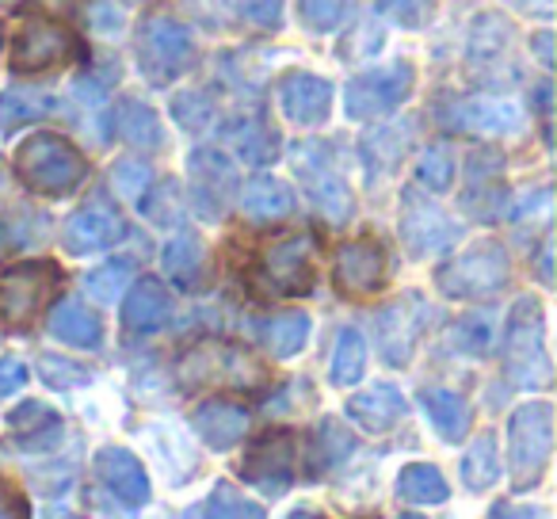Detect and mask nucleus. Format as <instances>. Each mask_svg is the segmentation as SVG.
<instances>
[{"mask_svg":"<svg viewBox=\"0 0 557 519\" xmlns=\"http://www.w3.org/2000/svg\"><path fill=\"white\" fill-rule=\"evenodd\" d=\"M504 374L516 382L519 390H542L554 379V367H549L546 351V318H542V302L534 295L519 298L508 313V325H504Z\"/></svg>","mask_w":557,"mask_h":519,"instance_id":"obj_1","label":"nucleus"},{"mask_svg":"<svg viewBox=\"0 0 557 519\" xmlns=\"http://www.w3.org/2000/svg\"><path fill=\"white\" fill-rule=\"evenodd\" d=\"M16 176L39 195H70L73 187L85 184L88 161L81 157V149L70 138L42 131L20 146Z\"/></svg>","mask_w":557,"mask_h":519,"instance_id":"obj_2","label":"nucleus"},{"mask_svg":"<svg viewBox=\"0 0 557 519\" xmlns=\"http://www.w3.org/2000/svg\"><path fill=\"white\" fill-rule=\"evenodd\" d=\"M554 450V405L549 401H527L511 412L508 424V458H511V481L516 489H531L542 481Z\"/></svg>","mask_w":557,"mask_h":519,"instance_id":"obj_3","label":"nucleus"},{"mask_svg":"<svg viewBox=\"0 0 557 519\" xmlns=\"http://www.w3.org/2000/svg\"><path fill=\"white\" fill-rule=\"evenodd\" d=\"M134 54H138V70L146 73L149 85H169L180 73L191 70L195 39L180 20L146 16L134 35Z\"/></svg>","mask_w":557,"mask_h":519,"instance_id":"obj_4","label":"nucleus"},{"mask_svg":"<svg viewBox=\"0 0 557 519\" xmlns=\"http://www.w3.org/2000/svg\"><path fill=\"white\" fill-rule=\"evenodd\" d=\"M508 252L496 240H481L462 256H455L450 264H443L435 272V283L447 298H493L508 287Z\"/></svg>","mask_w":557,"mask_h":519,"instance_id":"obj_5","label":"nucleus"},{"mask_svg":"<svg viewBox=\"0 0 557 519\" xmlns=\"http://www.w3.org/2000/svg\"><path fill=\"white\" fill-rule=\"evenodd\" d=\"M290 164H295V176L306 184L313 207L329 218V222H348L351 218V191L348 180L341 176L333 161V149L325 141H295L290 146Z\"/></svg>","mask_w":557,"mask_h":519,"instance_id":"obj_6","label":"nucleus"},{"mask_svg":"<svg viewBox=\"0 0 557 519\" xmlns=\"http://www.w3.org/2000/svg\"><path fill=\"white\" fill-rule=\"evenodd\" d=\"M58 287V268L50 260H32L16 264L0 275V325L4 329H27L39 310L50 302Z\"/></svg>","mask_w":557,"mask_h":519,"instance_id":"obj_7","label":"nucleus"},{"mask_svg":"<svg viewBox=\"0 0 557 519\" xmlns=\"http://www.w3.org/2000/svg\"><path fill=\"white\" fill-rule=\"evenodd\" d=\"M412 73L409 62H394V65H382V70H371V73H359L348 88H344V111L348 119L356 123H367V119H379L386 111L401 108L412 92Z\"/></svg>","mask_w":557,"mask_h":519,"instance_id":"obj_8","label":"nucleus"},{"mask_svg":"<svg viewBox=\"0 0 557 519\" xmlns=\"http://www.w3.org/2000/svg\"><path fill=\"white\" fill-rule=\"evenodd\" d=\"M187 176H191V210L202 222H222L225 210L233 207L237 191V169L218 149H195L187 157Z\"/></svg>","mask_w":557,"mask_h":519,"instance_id":"obj_9","label":"nucleus"},{"mask_svg":"<svg viewBox=\"0 0 557 519\" xmlns=\"http://www.w3.org/2000/svg\"><path fill=\"white\" fill-rule=\"evenodd\" d=\"M73 54H77V39L70 35V27L50 16H35L27 24H20L9 50V65L16 73H39L70 62Z\"/></svg>","mask_w":557,"mask_h":519,"instance_id":"obj_10","label":"nucleus"},{"mask_svg":"<svg viewBox=\"0 0 557 519\" xmlns=\"http://www.w3.org/2000/svg\"><path fill=\"white\" fill-rule=\"evenodd\" d=\"M260 283L271 295H310L318 275H313V237L295 233L263 248L260 256Z\"/></svg>","mask_w":557,"mask_h":519,"instance_id":"obj_11","label":"nucleus"},{"mask_svg":"<svg viewBox=\"0 0 557 519\" xmlns=\"http://www.w3.org/2000/svg\"><path fill=\"white\" fill-rule=\"evenodd\" d=\"M458 225L443 214L435 202H428L420 191H405L401 199V240L409 248V256L417 260H428L435 252H447L458 240Z\"/></svg>","mask_w":557,"mask_h":519,"instance_id":"obj_12","label":"nucleus"},{"mask_svg":"<svg viewBox=\"0 0 557 519\" xmlns=\"http://www.w3.org/2000/svg\"><path fill=\"white\" fill-rule=\"evenodd\" d=\"M420 325H424V298L420 295H401L386 310H379L374 341H379V351L389 367H405L412 359V348L420 341Z\"/></svg>","mask_w":557,"mask_h":519,"instance_id":"obj_13","label":"nucleus"},{"mask_svg":"<svg viewBox=\"0 0 557 519\" xmlns=\"http://www.w3.org/2000/svg\"><path fill=\"white\" fill-rule=\"evenodd\" d=\"M126 237V222L108 199H88L81 210H73L70 222H65V248L73 256H88L100 252V248H111L115 240Z\"/></svg>","mask_w":557,"mask_h":519,"instance_id":"obj_14","label":"nucleus"},{"mask_svg":"<svg viewBox=\"0 0 557 519\" xmlns=\"http://www.w3.org/2000/svg\"><path fill=\"white\" fill-rule=\"evenodd\" d=\"M184 379L195 386H248L260 379V367L230 344H202L184 359Z\"/></svg>","mask_w":557,"mask_h":519,"instance_id":"obj_15","label":"nucleus"},{"mask_svg":"<svg viewBox=\"0 0 557 519\" xmlns=\"http://www.w3.org/2000/svg\"><path fill=\"white\" fill-rule=\"evenodd\" d=\"M386 283V252L379 240H351L336 256V287L348 298H371Z\"/></svg>","mask_w":557,"mask_h":519,"instance_id":"obj_16","label":"nucleus"},{"mask_svg":"<svg viewBox=\"0 0 557 519\" xmlns=\"http://www.w3.org/2000/svg\"><path fill=\"white\" fill-rule=\"evenodd\" d=\"M278 108L295 126H321L333 111V85L313 73H287L278 81Z\"/></svg>","mask_w":557,"mask_h":519,"instance_id":"obj_17","label":"nucleus"},{"mask_svg":"<svg viewBox=\"0 0 557 519\" xmlns=\"http://www.w3.org/2000/svg\"><path fill=\"white\" fill-rule=\"evenodd\" d=\"M245 478L263 493L283 496L295 485V440L290 435H268L245 458Z\"/></svg>","mask_w":557,"mask_h":519,"instance_id":"obj_18","label":"nucleus"},{"mask_svg":"<svg viewBox=\"0 0 557 519\" xmlns=\"http://www.w3.org/2000/svg\"><path fill=\"white\" fill-rule=\"evenodd\" d=\"M447 123L458 126V131L470 134H485V138H508L523 126V108L511 100H458L447 108Z\"/></svg>","mask_w":557,"mask_h":519,"instance_id":"obj_19","label":"nucleus"},{"mask_svg":"<svg viewBox=\"0 0 557 519\" xmlns=\"http://www.w3.org/2000/svg\"><path fill=\"white\" fill-rule=\"evenodd\" d=\"M462 207L478 222H496L504 210V184H500V157L496 153H473L466 164V195Z\"/></svg>","mask_w":557,"mask_h":519,"instance_id":"obj_20","label":"nucleus"},{"mask_svg":"<svg viewBox=\"0 0 557 519\" xmlns=\"http://www.w3.org/2000/svg\"><path fill=\"white\" fill-rule=\"evenodd\" d=\"M195 432H199V440L207 443L210 450H230L237 447L240 440H245L248 432V409H240V405L233 401H202L199 409H195L191 417Z\"/></svg>","mask_w":557,"mask_h":519,"instance_id":"obj_21","label":"nucleus"},{"mask_svg":"<svg viewBox=\"0 0 557 519\" xmlns=\"http://www.w3.org/2000/svg\"><path fill=\"white\" fill-rule=\"evenodd\" d=\"M96 478L126 504H146L149 501V478L141 462L123 447H103L96 455Z\"/></svg>","mask_w":557,"mask_h":519,"instance_id":"obj_22","label":"nucleus"},{"mask_svg":"<svg viewBox=\"0 0 557 519\" xmlns=\"http://www.w3.org/2000/svg\"><path fill=\"white\" fill-rule=\"evenodd\" d=\"M348 417L356 420L363 432H394L397 424H401L405 417V397L397 394V386H389V382H379V386L363 390V394H356L348 401Z\"/></svg>","mask_w":557,"mask_h":519,"instance_id":"obj_23","label":"nucleus"},{"mask_svg":"<svg viewBox=\"0 0 557 519\" xmlns=\"http://www.w3.org/2000/svg\"><path fill=\"white\" fill-rule=\"evenodd\" d=\"M172 318V298L161 287V280H138L131 287V298L123 306L126 333H157Z\"/></svg>","mask_w":557,"mask_h":519,"instance_id":"obj_24","label":"nucleus"},{"mask_svg":"<svg viewBox=\"0 0 557 519\" xmlns=\"http://www.w3.org/2000/svg\"><path fill=\"white\" fill-rule=\"evenodd\" d=\"M50 333L65 341L70 348H100L103 344V321L96 310H88L81 298H65L50 313Z\"/></svg>","mask_w":557,"mask_h":519,"instance_id":"obj_25","label":"nucleus"},{"mask_svg":"<svg viewBox=\"0 0 557 519\" xmlns=\"http://www.w3.org/2000/svg\"><path fill=\"white\" fill-rule=\"evenodd\" d=\"M240 210L252 222H275V218H287L295 210V195L283 180L275 176H256L240 191Z\"/></svg>","mask_w":557,"mask_h":519,"instance_id":"obj_26","label":"nucleus"},{"mask_svg":"<svg viewBox=\"0 0 557 519\" xmlns=\"http://www.w3.org/2000/svg\"><path fill=\"white\" fill-rule=\"evenodd\" d=\"M420 405H424L432 428L447 443H462L466 428H470V405L458 397L455 390H420Z\"/></svg>","mask_w":557,"mask_h":519,"instance_id":"obj_27","label":"nucleus"},{"mask_svg":"<svg viewBox=\"0 0 557 519\" xmlns=\"http://www.w3.org/2000/svg\"><path fill=\"white\" fill-rule=\"evenodd\" d=\"M54 111V96L39 88H4L0 92V134H12L27 123H39Z\"/></svg>","mask_w":557,"mask_h":519,"instance_id":"obj_28","label":"nucleus"},{"mask_svg":"<svg viewBox=\"0 0 557 519\" xmlns=\"http://www.w3.org/2000/svg\"><path fill=\"white\" fill-rule=\"evenodd\" d=\"M115 126L131 146L138 149H161L164 134H161V119L153 108H146L141 100H123L115 108Z\"/></svg>","mask_w":557,"mask_h":519,"instance_id":"obj_29","label":"nucleus"},{"mask_svg":"<svg viewBox=\"0 0 557 519\" xmlns=\"http://www.w3.org/2000/svg\"><path fill=\"white\" fill-rule=\"evenodd\" d=\"M260 341L268 344V351L275 359L298 356V351L306 348V341H310V318H306L302 310L278 313V318H271L268 325L260 329Z\"/></svg>","mask_w":557,"mask_h":519,"instance_id":"obj_30","label":"nucleus"},{"mask_svg":"<svg viewBox=\"0 0 557 519\" xmlns=\"http://www.w3.org/2000/svg\"><path fill=\"white\" fill-rule=\"evenodd\" d=\"M225 134H230V146L237 149L248 164H271L278 157V138L260 123V119H252V115L233 119Z\"/></svg>","mask_w":557,"mask_h":519,"instance_id":"obj_31","label":"nucleus"},{"mask_svg":"<svg viewBox=\"0 0 557 519\" xmlns=\"http://www.w3.org/2000/svg\"><path fill=\"white\" fill-rule=\"evenodd\" d=\"M164 272H169V280L176 283V287L191 291L195 283H199L202 275V245L199 237H191V233H180V237H172L169 245H164Z\"/></svg>","mask_w":557,"mask_h":519,"instance_id":"obj_32","label":"nucleus"},{"mask_svg":"<svg viewBox=\"0 0 557 519\" xmlns=\"http://www.w3.org/2000/svg\"><path fill=\"white\" fill-rule=\"evenodd\" d=\"M397 496H401V501H412V504H440L450 496V489L435 466L412 462L397 473Z\"/></svg>","mask_w":557,"mask_h":519,"instance_id":"obj_33","label":"nucleus"},{"mask_svg":"<svg viewBox=\"0 0 557 519\" xmlns=\"http://www.w3.org/2000/svg\"><path fill=\"white\" fill-rule=\"evenodd\" d=\"M367 371V341L359 329H344L341 336H336V351H333V371H329V379H333V386H356L359 379H363Z\"/></svg>","mask_w":557,"mask_h":519,"instance_id":"obj_34","label":"nucleus"},{"mask_svg":"<svg viewBox=\"0 0 557 519\" xmlns=\"http://www.w3.org/2000/svg\"><path fill=\"white\" fill-rule=\"evenodd\" d=\"M412 141V123H394V126H382V131L367 134L363 141V153H367V164L374 169H394L397 161L405 157Z\"/></svg>","mask_w":557,"mask_h":519,"instance_id":"obj_35","label":"nucleus"},{"mask_svg":"<svg viewBox=\"0 0 557 519\" xmlns=\"http://www.w3.org/2000/svg\"><path fill=\"white\" fill-rule=\"evenodd\" d=\"M496 473H500V462H496V440L488 432H481L478 440L466 447L462 478L473 493H485V489L496 485Z\"/></svg>","mask_w":557,"mask_h":519,"instance_id":"obj_36","label":"nucleus"},{"mask_svg":"<svg viewBox=\"0 0 557 519\" xmlns=\"http://www.w3.org/2000/svg\"><path fill=\"white\" fill-rule=\"evenodd\" d=\"M511 42V27L508 20L500 16H478L473 20V32H470V62L485 65V62H496V54H504Z\"/></svg>","mask_w":557,"mask_h":519,"instance_id":"obj_37","label":"nucleus"},{"mask_svg":"<svg viewBox=\"0 0 557 519\" xmlns=\"http://www.w3.org/2000/svg\"><path fill=\"white\" fill-rule=\"evenodd\" d=\"M131 272H134L131 260H108V264L92 268V272L85 275L88 298H96L100 306L119 302V298H123V291H126V283H131Z\"/></svg>","mask_w":557,"mask_h":519,"instance_id":"obj_38","label":"nucleus"},{"mask_svg":"<svg viewBox=\"0 0 557 519\" xmlns=\"http://www.w3.org/2000/svg\"><path fill=\"white\" fill-rule=\"evenodd\" d=\"M417 180L435 195L450 191V184H455V149H450L447 141L428 146L424 157H420V164H417Z\"/></svg>","mask_w":557,"mask_h":519,"instance_id":"obj_39","label":"nucleus"},{"mask_svg":"<svg viewBox=\"0 0 557 519\" xmlns=\"http://www.w3.org/2000/svg\"><path fill=\"white\" fill-rule=\"evenodd\" d=\"M207 519H268V516H263L260 504L248 501L237 485L222 481V485H214V493H210V501H207Z\"/></svg>","mask_w":557,"mask_h":519,"instance_id":"obj_40","label":"nucleus"},{"mask_svg":"<svg viewBox=\"0 0 557 519\" xmlns=\"http://www.w3.org/2000/svg\"><path fill=\"white\" fill-rule=\"evenodd\" d=\"M298 16L313 35H329L351 16V0H298Z\"/></svg>","mask_w":557,"mask_h":519,"instance_id":"obj_41","label":"nucleus"},{"mask_svg":"<svg viewBox=\"0 0 557 519\" xmlns=\"http://www.w3.org/2000/svg\"><path fill=\"white\" fill-rule=\"evenodd\" d=\"M39 379L47 382L50 390H77V386H88L92 382V371L85 363H73V359H62V356H39Z\"/></svg>","mask_w":557,"mask_h":519,"instance_id":"obj_42","label":"nucleus"},{"mask_svg":"<svg viewBox=\"0 0 557 519\" xmlns=\"http://www.w3.org/2000/svg\"><path fill=\"white\" fill-rule=\"evenodd\" d=\"M496 341V329L485 313H470L455 325V348L466 351V356H488Z\"/></svg>","mask_w":557,"mask_h":519,"instance_id":"obj_43","label":"nucleus"},{"mask_svg":"<svg viewBox=\"0 0 557 519\" xmlns=\"http://www.w3.org/2000/svg\"><path fill=\"white\" fill-rule=\"evenodd\" d=\"M149 180H153L149 164L146 161H134V157H123V161L111 169V187H115V191L123 195V199H131V202H141Z\"/></svg>","mask_w":557,"mask_h":519,"instance_id":"obj_44","label":"nucleus"},{"mask_svg":"<svg viewBox=\"0 0 557 519\" xmlns=\"http://www.w3.org/2000/svg\"><path fill=\"white\" fill-rule=\"evenodd\" d=\"M9 424H12V432H32V435H39V432H62V420H58V412L50 409V405H42V401H24L16 412L9 417Z\"/></svg>","mask_w":557,"mask_h":519,"instance_id":"obj_45","label":"nucleus"},{"mask_svg":"<svg viewBox=\"0 0 557 519\" xmlns=\"http://www.w3.org/2000/svg\"><path fill=\"white\" fill-rule=\"evenodd\" d=\"M172 115H176V123L184 131H207L210 119H214V103L202 92H184L172 100Z\"/></svg>","mask_w":557,"mask_h":519,"instance_id":"obj_46","label":"nucleus"},{"mask_svg":"<svg viewBox=\"0 0 557 519\" xmlns=\"http://www.w3.org/2000/svg\"><path fill=\"white\" fill-rule=\"evenodd\" d=\"M146 218L157 225H176L180 214H184V202H180V187L172 184V180H164L161 187H157V199H149L146 207Z\"/></svg>","mask_w":557,"mask_h":519,"instance_id":"obj_47","label":"nucleus"},{"mask_svg":"<svg viewBox=\"0 0 557 519\" xmlns=\"http://www.w3.org/2000/svg\"><path fill=\"white\" fill-rule=\"evenodd\" d=\"M318 443L325 447V450H321V470H325V466L344 462V458H351V450H356V440H351V435L344 432L336 420H325V424H321Z\"/></svg>","mask_w":557,"mask_h":519,"instance_id":"obj_48","label":"nucleus"},{"mask_svg":"<svg viewBox=\"0 0 557 519\" xmlns=\"http://www.w3.org/2000/svg\"><path fill=\"white\" fill-rule=\"evenodd\" d=\"M374 4L405 27H420L428 20V9H432V0H374Z\"/></svg>","mask_w":557,"mask_h":519,"instance_id":"obj_49","label":"nucleus"},{"mask_svg":"<svg viewBox=\"0 0 557 519\" xmlns=\"http://www.w3.org/2000/svg\"><path fill=\"white\" fill-rule=\"evenodd\" d=\"M184 4L202 20V24L218 27V24H230V20L237 16L240 0H184Z\"/></svg>","mask_w":557,"mask_h":519,"instance_id":"obj_50","label":"nucleus"},{"mask_svg":"<svg viewBox=\"0 0 557 519\" xmlns=\"http://www.w3.org/2000/svg\"><path fill=\"white\" fill-rule=\"evenodd\" d=\"M88 24H92L100 35H123L126 16L119 4H111V0H96L92 9H88Z\"/></svg>","mask_w":557,"mask_h":519,"instance_id":"obj_51","label":"nucleus"},{"mask_svg":"<svg viewBox=\"0 0 557 519\" xmlns=\"http://www.w3.org/2000/svg\"><path fill=\"white\" fill-rule=\"evenodd\" d=\"M24 386H27V363L24 359H16V356L0 359V397L20 394Z\"/></svg>","mask_w":557,"mask_h":519,"instance_id":"obj_52","label":"nucleus"},{"mask_svg":"<svg viewBox=\"0 0 557 519\" xmlns=\"http://www.w3.org/2000/svg\"><path fill=\"white\" fill-rule=\"evenodd\" d=\"M248 16L256 20V24H278V4L275 0H252V9H248Z\"/></svg>","mask_w":557,"mask_h":519,"instance_id":"obj_53","label":"nucleus"},{"mask_svg":"<svg viewBox=\"0 0 557 519\" xmlns=\"http://www.w3.org/2000/svg\"><path fill=\"white\" fill-rule=\"evenodd\" d=\"M488 519H539V508H516V504H496Z\"/></svg>","mask_w":557,"mask_h":519,"instance_id":"obj_54","label":"nucleus"},{"mask_svg":"<svg viewBox=\"0 0 557 519\" xmlns=\"http://www.w3.org/2000/svg\"><path fill=\"white\" fill-rule=\"evenodd\" d=\"M549 42H554V35H549V32L534 35V54L542 58V65H554V50H549Z\"/></svg>","mask_w":557,"mask_h":519,"instance_id":"obj_55","label":"nucleus"},{"mask_svg":"<svg viewBox=\"0 0 557 519\" xmlns=\"http://www.w3.org/2000/svg\"><path fill=\"white\" fill-rule=\"evenodd\" d=\"M287 519H318V516H313V511L310 508H298V511H290V516Z\"/></svg>","mask_w":557,"mask_h":519,"instance_id":"obj_56","label":"nucleus"},{"mask_svg":"<svg viewBox=\"0 0 557 519\" xmlns=\"http://www.w3.org/2000/svg\"><path fill=\"white\" fill-rule=\"evenodd\" d=\"M0 4H20V0H0Z\"/></svg>","mask_w":557,"mask_h":519,"instance_id":"obj_57","label":"nucleus"},{"mask_svg":"<svg viewBox=\"0 0 557 519\" xmlns=\"http://www.w3.org/2000/svg\"><path fill=\"white\" fill-rule=\"evenodd\" d=\"M401 519H420V516H401Z\"/></svg>","mask_w":557,"mask_h":519,"instance_id":"obj_58","label":"nucleus"}]
</instances>
